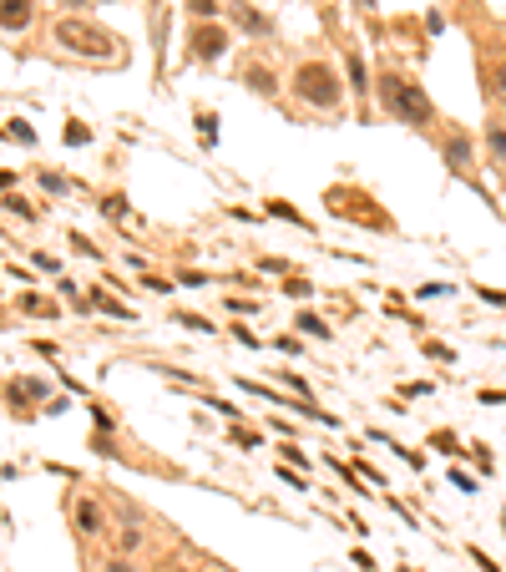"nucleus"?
Listing matches in <instances>:
<instances>
[{
  "mask_svg": "<svg viewBox=\"0 0 506 572\" xmlns=\"http://www.w3.org/2000/svg\"><path fill=\"white\" fill-rule=\"evenodd\" d=\"M20 309H26V314H56V305L41 299V294H20Z\"/></svg>",
  "mask_w": 506,
  "mask_h": 572,
  "instance_id": "aec40b11",
  "label": "nucleus"
},
{
  "mask_svg": "<svg viewBox=\"0 0 506 572\" xmlns=\"http://www.w3.org/2000/svg\"><path fill=\"white\" fill-rule=\"evenodd\" d=\"M244 87L253 91V97H263V102H274L279 97V76H274V66H263V61H248L244 66Z\"/></svg>",
  "mask_w": 506,
  "mask_h": 572,
  "instance_id": "6e6552de",
  "label": "nucleus"
},
{
  "mask_svg": "<svg viewBox=\"0 0 506 572\" xmlns=\"http://www.w3.org/2000/svg\"><path fill=\"white\" fill-rule=\"evenodd\" d=\"M375 97H380L385 117H395V122L416 127V132H425V127H436V107H431V97H425V87H416L410 76L385 72L380 81H375Z\"/></svg>",
  "mask_w": 506,
  "mask_h": 572,
  "instance_id": "f257e3e1",
  "label": "nucleus"
},
{
  "mask_svg": "<svg viewBox=\"0 0 506 572\" xmlns=\"http://www.w3.org/2000/svg\"><path fill=\"white\" fill-rule=\"evenodd\" d=\"M71 517H76V532L82 537H102L106 532V512H102V501L97 497H76Z\"/></svg>",
  "mask_w": 506,
  "mask_h": 572,
  "instance_id": "423d86ee",
  "label": "nucleus"
},
{
  "mask_svg": "<svg viewBox=\"0 0 506 572\" xmlns=\"http://www.w3.org/2000/svg\"><path fill=\"white\" fill-rule=\"evenodd\" d=\"M502 537H506V512H502Z\"/></svg>",
  "mask_w": 506,
  "mask_h": 572,
  "instance_id": "c03bdc74",
  "label": "nucleus"
},
{
  "mask_svg": "<svg viewBox=\"0 0 506 572\" xmlns=\"http://www.w3.org/2000/svg\"><path fill=\"white\" fill-rule=\"evenodd\" d=\"M51 41L66 56H82V61H122V41L112 36V31H102V26H91V20H82V16L56 20Z\"/></svg>",
  "mask_w": 506,
  "mask_h": 572,
  "instance_id": "7ed1b4c3",
  "label": "nucleus"
},
{
  "mask_svg": "<svg viewBox=\"0 0 506 572\" xmlns=\"http://www.w3.org/2000/svg\"><path fill=\"white\" fill-rule=\"evenodd\" d=\"M41 188H46V193H66L71 182H66V178H56V173H41Z\"/></svg>",
  "mask_w": 506,
  "mask_h": 572,
  "instance_id": "c85d7f7f",
  "label": "nucleus"
},
{
  "mask_svg": "<svg viewBox=\"0 0 506 572\" xmlns=\"http://www.w3.org/2000/svg\"><path fill=\"white\" fill-rule=\"evenodd\" d=\"M198 127H203V147L218 143V112H198Z\"/></svg>",
  "mask_w": 506,
  "mask_h": 572,
  "instance_id": "6ab92c4d",
  "label": "nucleus"
},
{
  "mask_svg": "<svg viewBox=\"0 0 506 572\" xmlns=\"http://www.w3.org/2000/svg\"><path fill=\"white\" fill-rule=\"evenodd\" d=\"M345 72H349V91L365 102L375 87H370V72H365V61H360V51H345Z\"/></svg>",
  "mask_w": 506,
  "mask_h": 572,
  "instance_id": "9b49d317",
  "label": "nucleus"
},
{
  "mask_svg": "<svg viewBox=\"0 0 506 572\" xmlns=\"http://www.w3.org/2000/svg\"><path fill=\"white\" fill-rule=\"evenodd\" d=\"M5 132H11V137H16V143H26V147L35 143V132H31V127H26V122H11V127H5Z\"/></svg>",
  "mask_w": 506,
  "mask_h": 572,
  "instance_id": "cd10ccee",
  "label": "nucleus"
},
{
  "mask_svg": "<svg viewBox=\"0 0 506 572\" xmlns=\"http://www.w3.org/2000/svg\"><path fill=\"white\" fill-rule=\"evenodd\" d=\"M284 294H289V299H309L315 284H309V279H299V274H289V279H284Z\"/></svg>",
  "mask_w": 506,
  "mask_h": 572,
  "instance_id": "a211bd4d",
  "label": "nucleus"
},
{
  "mask_svg": "<svg viewBox=\"0 0 506 572\" xmlns=\"http://www.w3.org/2000/svg\"><path fill=\"white\" fill-rule=\"evenodd\" d=\"M233 335H238V340H244V344H248V350H259V344H263V340H259V335H253V329H248V324H233Z\"/></svg>",
  "mask_w": 506,
  "mask_h": 572,
  "instance_id": "2f4dec72",
  "label": "nucleus"
},
{
  "mask_svg": "<svg viewBox=\"0 0 506 572\" xmlns=\"http://www.w3.org/2000/svg\"><path fill=\"white\" fill-rule=\"evenodd\" d=\"M440 294H451V284H420L416 299H440Z\"/></svg>",
  "mask_w": 506,
  "mask_h": 572,
  "instance_id": "c756f323",
  "label": "nucleus"
},
{
  "mask_svg": "<svg viewBox=\"0 0 506 572\" xmlns=\"http://www.w3.org/2000/svg\"><path fill=\"white\" fill-rule=\"evenodd\" d=\"M263 208H269V213H274V218H284V223H294V228H309V223H304V213H294V208H289L284 197H269Z\"/></svg>",
  "mask_w": 506,
  "mask_h": 572,
  "instance_id": "2eb2a0df",
  "label": "nucleus"
},
{
  "mask_svg": "<svg viewBox=\"0 0 506 572\" xmlns=\"http://www.w3.org/2000/svg\"><path fill=\"white\" fill-rule=\"evenodd\" d=\"M289 91H294L309 112H339L345 107V81H339V72H334L330 61H319V56L299 61L294 76H289Z\"/></svg>",
  "mask_w": 506,
  "mask_h": 572,
  "instance_id": "f03ea898",
  "label": "nucleus"
},
{
  "mask_svg": "<svg viewBox=\"0 0 506 572\" xmlns=\"http://www.w3.org/2000/svg\"><path fill=\"white\" fill-rule=\"evenodd\" d=\"M228 309H233V314H253L259 305H253V299H228Z\"/></svg>",
  "mask_w": 506,
  "mask_h": 572,
  "instance_id": "4c0bfd02",
  "label": "nucleus"
},
{
  "mask_svg": "<svg viewBox=\"0 0 506 572\" xmlns=\"http://www.w3.org/2000/svg\"><path fill=\"white\" fill-rule=\"evenodd\" d=\"M228 16L238 20L248 36H269V16H259L253 5H244V0H233V5H228Z\"/></svg>",
  "mask_w": 506,
  "mask_h": 572,
  "instance_id": "9d476101",
  "label": "nucleus"
},
{
  "mask_svg": "<svg viewBox=\"0 0 506 572\" xmlns=\"http://www.w3.org/2000/svg\"><path fill=\"white\" fill-rule=\"evenodd\" d=\"M188 11H192V20H218V16H223V5H218V0H188Z\"/></svg>",
  "mask_w": 506,
  "mask_h": 572,
  "instance_id": "f3484780",
  "label": "nucleus"
},
{
  "mask_svg": "<svg viewBox=\"0 0 506 572\" xmlns=\"http://www.w3.org/2000/svg\"><path fill=\"white\" fill-rule=\"evenodd\" d=\"M142 542H147V532H142V527H117V537H112V547H117L122 557H137Z\"/></svg>",
  "mask_w": 506,
  "mask_h": 572,
  "instance_id": "f8f14e48",
  "label": "nucleus"
},
{
  "mask_svg": "<svg viewBox=\"0 0 506 572\" xmlns=\"http://www.w3.org/2000/svg\"><path fill=\"white\" fill-rule=\"evenodd\" d=\"M228 436H233V441H238V446H263L259 436H253V430H244V426H233V430H228Z\"/></svg>",
  "mask_w": 506,
  "mask_h": 572,
  "instance_id": "7c9ffc66",
  "label": "nucleus"
},
{
  "mask_svg": "<svg viewBox=\"0 0 506 572\" xmlns=\"http://www.w3.org/2000/svg\"><path fill=\"white\" fill-rule=\"evenodd\" d=\"M440 158H446V167H451V178L471 182L476 147H471V137H466V127H446V132H440Z\"/></svg>",
  "mask_w": 506,
  "mask_h": 572,
  "instance_id": "20e7f679",
  "label": "nucleus"
},
{
  "mask_svg": "<svg viewBox=\"0 0 506 572\" xmlns=\"http://www.w3.org/2000/svg\"><path fill=\"white\" fill-rule=\"evenodd\" d=\"M481 400H487V406H502V400H506V390H481Z\"/></svg>",
  "mask_w": 506,
  "mask_h": 572,
  "instance_id": "79ce46f5",
  "label": "nucleus"
},
{
  "mask_svg": "<svg viewBox=\"0 0 506 572\" xmlns=\"http://www.w3.org/2000/svg\"><path fill=\"white\" fill-rule=\"evenodd\" d=\"M436 446L446 451V456H461V451H455V436H446V430H440V436H436Z\"/></svg>",
  "mask_w": 506,
  "mask_h": 572,
  "instance_id": "58836bf2",
  "label": "nucleus"
},
{
  "mask_svg": "<svg viewBox=\"0 0 506 572\" xmlns=\"http://www.w3.org/2000/svg\"><path fill=\"white\" fill-rule=\"evenodd\" d=\"M491 97H496V102H506V56L491 66Z\"/></svg>",
  "mask_w": 506,
  "mask_h": 572,
  "instance_id": "412c9836",
  "label": "nucleus"
},
{
  "mask_svg": "<svg viewBox=\"0 0 506 572\" xmlns=\"http://www.w3.org/2000/svg\"><path fill=\"white\" fill-rule=\"evenodd\" d=\"M31 20H35V5H31V0H0V31H5V36L31 31Z\"/></svg>",
  "mask_w": 506,
  "mask_h": 572,
  "instance_id": "0eeeda50",
  "label": "nucleus"
},
{
  "mask_svg": "<svg viewBox=\"0 0 506 572\" xmlns=\"http://www.w3.org/2000/svg\"><path fill=\"white\" fill-rule=\"evenodd\" d=\"M284 385H289V390H299V400H309V385H304V375H294V370H284ZM309 406H315V400H309Z\"/></svg>",
  "mask_w": 506,
  "mask_h": 572,
  "instance_id": "a878e982",
  "label": "nucleus"
},
{
  "mask_svg": "<svg viewBox=\"0 0 506 572\" xmlns=\"http://www.w3.org/2000/svg\"><path fill=\"white\" fill-rule=\"evenodd\" d=\"M66 5H87V0H66Z\"/></svg>",
  "mask_w": 506,
  "mask_h": 572,
  "instance_id": "49530a36",
  "label": "nucleus"
},
{
  "mask_svg": "<svg viewBox=\"0 0 506 572\" xmlns=\"http://www.w3.org/2000/svg\"><path fill=\"white\" fill-rule=\"evenodd\" d=\"M279 456H284V466H294V471H309V456H304V446H299V441H284Z\"/></svg>",
  "mask_w": 506,
  "mask_h": 572,
  "instance_id": "dca6fc26",
  "label": "nucleus"
},
{
  "mask_svg": "<svg viewBox=\"0 0 506 572\" xmlns=\"http://www.w3.org/2000/svg\"><path fill=\"white\" fill-rule=\"evenodd\" d=\"M188 46H192V61H223L233 41H228L223 20H198V26H192V36H188Z\"/></svg>",
  "mask_w": 506,
  "mask_h": 572,
  "instance_id": "39448f33",
  "label": "nucleus"
},
{
  "mask_svg": "<svg viewBox=\"0 0 506 572\" xmlns=\"http://www.w3.org/2000/svg\"><path fill=\"white\" fill-rule=\"evenodd\" d=\"M71 249H76V253H87V259H97V253H102V249H91L82 233H71Z\"/></svg>",
  "mask_w": 506,
  "mask_h": 572,
  "instance_id": "c9c22d12",
  "label": "nucleus"
},
{
  "mask_svg": "<svg viewBox=\"0 0 506 572\" xmlns=\"http://www.w3.org/2000/svg\"><path fill=\"white\" fill-rule=\"evenodd\" d=\"M66 143H76V147H82V143H91V132H87V127H82V122H71V132H66Z\"/></svg>",
  "mask_w": 506,
  "mask_h": 572,
  "instance_id": "f704fd0d",
  "label": "nucleus"
},
{
  "mask_svg": "<svg viewBox=\"0 0 506 572\" xmlns=\"http://www.w3.org/2000/svg\"><path fill=\"white\" fill-rule=\"evenodd\" d=\"M487 152H491V167L506 178V122L502 117H491L487 122Z\"/></svg>",
  "mask_w": 506,
  "mask_h": 572,
  "instance_id": "1a4fd4ad",
  "label": "nucleus"
},
{
  "mask_svg": "<svg viewBox=\"0 0 506 572\" xmlns=\"http://www.w3.org/2000/svg\"><path fill=\"white\" fill-rule=\"evenodd\" d=\"M279 350H284V355H299V350H304V340H294V335H284V340H279Z\"/></svg>",
  "mask_w": 506,
  "mask_h": 572,
  "instance_id": "ea45409f",
  "label": "nucleus"
},
{
  "mask_svg": "<svg viewBox=\"0 0 506 572\" xmlns=\"http://www.w3.org/2000/svg\"><path fill=\"white\" fill-rule=\"evenodd\" d=\"M401 572H416V568H401Z\"/></svg>",
  "mask_w": 506,
  "mask_h": 572,
  "instance_id": "de8ad7c7",
  "label": "nucleus"
},
{
  "mask_svg": "<svg viewBox=\"0 0 506 572\" xmlns=\"http://www.w3.org/2000/svg\"><path fill=\"white\" fill-rule=\"evenodd\" d=\"M471 562H476V568H481V572H502V568H496V562H491L487 553H481V547H471Z\"/></svg>",
  "mask_w": 506,
  "mask_h": 572,
  "instance_id": "72a5a7b5",
  "label": "nucleus"
},
{
  "mask_svg": "<svg viewBox=\"0 0 506 572\" xmlns=\"http://www.w3.org/2000/svg\"><path fill=\"white\" fill-rule=\"evenodd\" d=\"M20 395H26V400H41L46 385H41V380H26V385H16V400H20Z\"/></svg>",
  "mask_w": 506,
  "mask_h": 572,
  "instance_id": "bb28decb",
  "label": "nucleus"
},
{
  "mask_svg": "<svg viewBox=\"0 0 506 572\" xmlns=\"http://www.w3.org/2000/svg\"><path fill=\"white\" fill-rule=\"evenodd\" d=\"M102 213H106V218H127V197H122V193H112V197L102 203Z\"/></svg>",
  "mask_w": 506,
  "mask_h": 572,
  "instance_id": "393cba45",
  "label": "nucleus"
},
{
  "mask_svg": "<svg viewBox=\"0 0 506 572\" xmlns=\"http://www.w3.org/2000/svg\"><path fill=\"white\" fill-rule=\"evenodd\" d=\"M102 572H142V568H137V557H122V553H112V557H106V562H102Z\"/></svg>",
  "mask_w": 506,
  "mask_h": 572,
  "instance_id": "4be33fe9",
  "label": "nucleus"
},
{
  "mask_svg": "<svg viewBox=\"0 0 506 572\" xmlns=\"http://www.w3.org/2000/svg\"><path fill=\"white\" fill-rule=\"evenodd\" d=\"M142 289H152V294H173V284H167V279H152V274H142Z\"/></svg>",
  "mask_w": 506,
  "mask_h": 572,
  "instance_id": "473e14b6",
  "label": "nucleus"
},
{
  "mask_svg": "<svg viewBox=\"0 0 506 572\" xmlns=\"http://www.w3.org/2000/svg\"><path fill=\"white\" fill-rule=\"evenodd\" d=\"M294 329H304V335H309V340H334V329H330V324L319 320V314H304V309H299Z\"/></svg>",
  "mask_w": 506,
  "mask_h": 572,
  "instance_id": "ddd939ff",
  "label": "nucleus"
},
{
  "mask_svg": "<svg viewBox=\"0 0 506 572\" xmlns=\"http://www.w3.org/2000/svg\"><path fill=\"white\" fill-rule=\"evenodd\" d=\"M203 572H228V568H203Z\"/></svg>",
  "mask_w": 506,
  "mask_h": 572,
  "instance_id": "a18cd8bd",
  "label": "nucleus"
},
{
  "mask_svg": "<svg viewBox=\"0 0 506 572\" xmlns=\"http://www.w3.org/2000/svg\"><path fill=\"white\" fill-rule=\"evenodd\" d=\"M162 572H188V568H177V562H167V568H162Z\"/></svg>",
  "mask_w": 506,
  "mask_h": 572,
  "instance_id": "37998d69",
  "label": "nucleus"
},
{
  "mask_svg": "<svg viewBox=\"0 0 506 572\" xmlns=\"http://www.w3.org/2000/svg\"><path fill=\"white\" fill-rule=\"evenodd\" d=\"M35 268H46V274H61V259H51V253H35Z\"/></svg>",
  "mask_w": 506,
  "mask_h": 572,
  "instance_id": "e433bc0d",
  "label": "nucleus"
},
{
  "mask_svg": "<svg viewBox=\"0 0 506 572\" xmlns=\"http://www.w3.org/2000/svg\"><path fill=\"white\" fill-rule=\"evenodd\" d=\"M451 486H455V491H466V497H471V491H481V486H476V476H466L461 466L451 471Z\"/></svg>",
  "mask_w": 506,
  "mask_h": 572,
  "instance_id": "5701e85b",
  "label": "nucleus"
},
{
  "mask_svg": "<svg viewBox=\"0 0 506 572\" xmlns=\"http://www.w3.org/2000/svg\"><path fill=\"white\" fill-rule=\"evenodd\" d=\"M91 305L102 309V314H112V320H132V309L122 299H112V294H102V289H91Z\"/></svg>",
  "mask_w": 506,
  "mask_h": 572,
  "instance_id": "4468645a",
  "label": "nucleus"
},
{
  "mask_svg": "<svg viewBox=\"0 0 506 572\" xmlns=\"http://www.w3.org/2000/svg\"><path fill=\"white\" fill-rule=\"evenodd\" d=\"M259 274H284V259H259Z\"/></svg>",
  "mask_w": 506,
  "mask_h": 572,
  "instance_id": "a19ab883",
  "label": "nucleus"
},
{
  "mask_svg": "<svg viewBox=\"0 0 506 572\" xmlns=\"http://www.w3.org/2000/svg\"><path fill=\"white\" fill-rule=\"evenodd\" d=\"M177 324H183V329H198V335H213V324L203 320V314H177Z\"/></svg>",
  "mask_w": 506,
  "mask_h": 572,
  "instance_id": "b1692460",
  "label": "nucleus"
}]
</instances>
